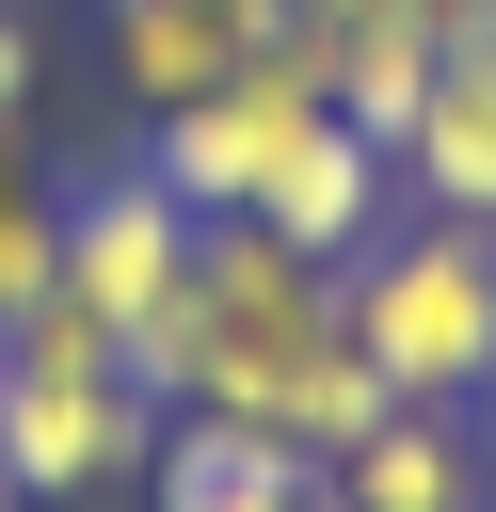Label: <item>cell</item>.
I'll list each match as a JSON object with an SVG mask.
<instances>
[{
	"label": "cell",
	"mask_w": 496,
	"mask_h": 512,
	"mask_svg": "<svg viewBox=\"0 0 496 512\" xmlns=\"http://www.w3.org/2000/svg\"><path fill=\"white\" fill-rule=\"evenodd\" d=\"M144 448H160V400L128 384L112 320L80 288L16 304L0 320V480H16V512H64V496L144 480Z\"/></svg>",
	"instance_id": "6da1fadb"
},
{
	"label": "cell",
	"mask_w": 496,
	"mask_h": 512,
	"mask_svg": "<svg viewBox=\"0 0 496 512\" xmlns=\"http://www.w3.org/2000/svg\"><path fill=\"white\" fill-rule=\"evenodd\" d=\"M336 336L384 368V400H480L496 384V224L400 208L368 256H336Z\"/></svg>",
	"instance_id": "7a4b0ae2"
},
{
	"label": "cell",
	"mask_w": 496,
	"mask_h": 512,
	"mask_svg": "<svg viewBox=\"0 0 496 512\" xmlns=\"http://www.w3.org/2000/svg\"><path fill=\"white\" fill-rule=\"evenodd\" d=\"M320 112H336V96H320V64H304V32H288V48H256L224 96H192V112H144V176H160L192 224H240V208L272 192V160H288Z\"/></svg>",
	"instance_id": "3957f363"
},
{
	"label": "cell",
	"mask_w": 496,
	"mask_h": 512,
	"mask_svg": "<svg viewBox=\"0 0 496 512\" xmlns=\"http://www.w3.org/2000/svg\"><path fill=\"white\" fill-rule=\"evenodd\" d=\"M64 288L112 320V352L192 288V208L144 176V160H112V176H64Z\"/></svg>",
	"instance_id": "277c9868"
},
{
	"label": "cell",
	"mask_w": 496,
	"mask_h": 512,
	"mask_svg": "<svg viewBox=\"0 0 496 512\" xmlns=\"http://www.w3.org/2000/svg\"><path fill=\"white\" fill-rule=\"evenodd\" d=\"M288 16L304 0H112V80H128V112H192L256 48H288Z\"/></svg>",
	"instance_id": "5b68a950"
},
{
	"label": "cell",
	"mask_w": 496,
	"mask_h": 512,
	"mask_svg": "<svg viewBox=\"0 0 496 512\" xmlns=\"http://www.w3.org/2000/svg\"><path fill=\"white\" fill-rule=\"evenodd\" d=\"M320 496H336V512H496V464H480V432H464L448 400H384V416L320 464Z\"/></svg>",
	"instance_id": "8992f818"
},
{
	"label": "cell",
	"mask_w": 496,
	"mask_h": 512,
	"mask_svg": "<svg viewBox=\"0 0 496 512\" xmlns=\"http://www.w3.org/2000/svg\"><path fill=\"white\" fill-rule=\"evenodd\" d=\"M400 192L416 208H448V224H496V32H464V48H432V96L400 112Z\"/></svg>",
	"instance_id": "52a82bcc"
},
{
	"label": "cell",
	"mask_w": 496,
	"mask_h": 512,
	"mask_svg": "<svg viewBox=\"0 0 496 512\" xmlns=\"http://www.w3.org/2000/svg\"><path fill=\"white\" fill-rule=\"evenodd\" d=\"M256 224H272L288 256H368V240L400 224V160H384L368 128H336V112H320V128H304V144L272 160V192H256Z\"/></svg>",
	"instance_id": "ba28073f"
},
{
	"label": "cell",
	"mask_w": 496,
	"mask_h": 512,
	"mask_svg": "<svg viewBox=\"0 0 496 512\" xmlns=\"http://www.w3.org/2000/svg\"><path fill=\"white\" fill-rule=\"evenodd\" d=\"M288 496H320V464L240 416H160V448H144V512H288Z\"/></svg>",
	"instance_id": "9c48e42d"
},
{
	"label": "cell",
	"mask_w": 496,
	"mask_h": 512,
	"mask_svg": "<svg viewBox=\"0 0 496 512\" xmlns=\"http://www.w3.org/2000/svg\"><path fill=\"white\" fill-rule=\"evenodd\" d=\"M48 288H64V192H48L32 144H0V320L48 304Z\"/></svg>",
	"instance_id": "30bf717a"
},
{
	"label": "cell",
	"mask_w": 496,
	"mask_h": 512,
	"mask_svg": "<svg viewBox=\"0 0 496 512\" xmlns=\"http://www.w3.org/2000/svg\"><path fill=\"white\" fill-rule=\"evenodd\" d=\"M48 128V32H32V0H0V144H32Z\"/></svg>",
	"instance_id": "8fae6325"
},
{
	"label": "cell",
	"mask_w": 496,
	"mask_h": 512,
	"mask_svg": "<svg viewBox=\"0 0 496 512\" xmlns=\"http://www.w3.org/2000/svg\"><path fill=\"white\" fill-rule=\"evenodd\" d=\"M416 16H432V48H448V32H496V0H416Z\"/></svg>",
	"instance_id": "7c38bea8"
},
{
	"label": "cell",
	"mask_w": 496,
	"mask_h": 512,
	"mask_svg": "<svg viewBox=\"0 0 496 512\" xmlns=\"http://www.w3.org/2000/svg\"><path fill=\"white\" fill-rule=\"evenodd\" d=\"M464 432H480V464H496V384H480V400H464Z\"/></svg>",
	"instance_id": "4fadbf2b"
},
{
	"label": "cell",
	"mask_w": 496,
	"mask_h": 512,
	"mask_svg": "<svg viewBox=\"0 0 496 512\" xmlns=\"http://www.w3.org/2000/svg\"><path fill=\"white\" fill-rule=\"evenodd\" d=\"M288 512H336V496H288Z\"/></svg>",
	"instance_id": "5bb4252c"
},
{
	"label": "cell",
	"mask_w": 496,
	"mask_h": 512,
	"mask_svg": "<svg viewBox=\"0 0 496 512\" xmlns=\"http://www.w3.org/2000/svg\"><path fill=\"white\" fill-rule=\"evenodd\" d=\"M0 512H16V480H0Z\"/></svg>",
	"instance_id": "9a60e30c"
}]
</instances>
